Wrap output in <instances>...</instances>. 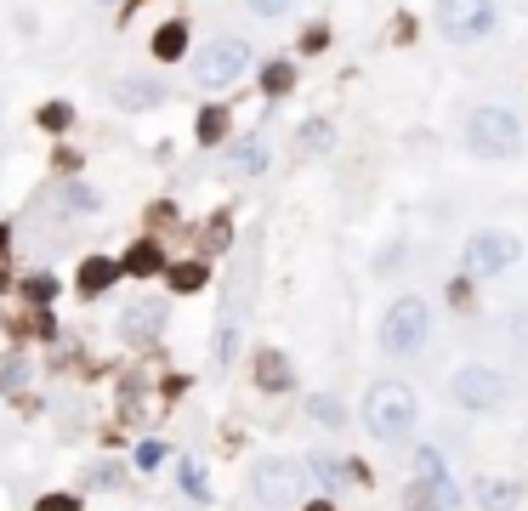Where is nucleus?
<instances>
[{
  "label": "nucleus",
  "instance_id": "1",
  "mask_svg": "<svg viewBox=\"0 0 528 511\" xmlns=\"http://www.w3.org/2000/svg\"><path fill=\"white\" fill-rule=\"evenodd\" d=\"M364 426H370V438L381 443H398L415 426V392L404 381H375L364 392Z\"/></svg>",
  "mask_w": 528,
  "mask_h": 511
},
{
  "label": "nucleus",
  "instance_id": "2",
  "mask_svg": "<svg viewBox=\"0 0 528 511\" xmlns=\"http://www.w3.org/2000/svg\"><path fill=\"white\" fill-rule=\"evenodd\" d=\"M432 335V307L421 296H398L381 318V353L387 358H415Z\"/></svg>",
  "mask_w": 528,
  "mask_h": 511
},
{
  "label": "nucleus",
  "instance_id": "3",
  "mask_svg": "<svg viewBox=\"0 0 528 511\" xmlns=\"http://www.w3.org/2000/svg\"><path fill=\"white\" fill-rule=\"evenodd\" d=\"M466 142H472V154H489V159H511L523 148V125L511 108H472V120H466Z\"/></svg>",
  "mask_w": 528,
  "mask_h": 511
},
{
  "label": "nucleus",
  "instance_id": "4",
  "mask_svg": "<svg viewBox=\"0 0 528 511\" xmlns=\"http://www.w3.org/2000/svg\"><path fill=\"white\" fill-rule=\"evenodd\" d=\"M245 69H250V46L245 40H211L205 52L194 57V86H205V91H222V86H233V80H245Z\"/></svg>",
  "mask_w": 528,
  "mask_h": 511
},
{
  "label": "nucleus",
  "instance_id": "5",
  "mask_svg": "<svg viewBox=\"0 0 528 511\" xmlns=\"http://www.w3.org/2000/svg\"><path fill=\"white\" fill-rule=\"evenodd\" d=\"M301 483H307V472H301L296 460H256V472H250V494L262 500V506H296L301 500Z\"/></svg>",
  "mask_w": 528,
  "mask_h": 511
},
{
  "label": "nucleus",
  "instance_id": "6",
  "mask_svg": "<svg viewBox=\"0 0 528 511\" xmlns=\"http://www.w3.org/2000/svg\"><path fill=\"white\" fill-rule=\"evenodd\" d=\"M449 398H455L460 409L483 415V409H500V398H506V381H500L489 364H460V370L449 375Z\"/></svg>",
  "mask_w": 528,
  "mask_h": 511
},
{
  "label": "nucleus",
  "instance_id": "7",
  "mask_svg": "<svg viewBox=\"0 0 528 511\" xmlns=\"http://www.w3.org/2000/svg\"><path fill=\"white\" fill-rule=\"evenodd\" d=\"M517 262V239L511 233H472L466 239V279H494Z\"/></svg>",
  "mask_w": 528,
  "mask_h": 511
},
{
  "label": "nucleus",
  "instance_id": "8",
  "mask_svg": "<svg viewBox=\"0 0 528 511\" xmlns=\"http://www.w3.org/2000/svg\"><path fill=\"white\" fill-rule=\"evenodd\" d=\"M438 29L449 40H477L494 29V0H438Z\"/></svg>",
  "mask_w": 528,
  "mask_h": 511
},
{
  "label": "nucleus",
  "instance_id": "9",
  "mask_svg": "<svg viewBox=\"0 0 528 511\" xmlns=\"http://www.w3.org/2000/svg\"><path fill=\"white\" fill-rule=\"evenodd\" d=\"M159 330H165V301L159 296H142V301H131V307L120 313V335L131 341V347L159 341Z\"/></svg>",
  "mask_w": 528,
  "mask_h": 511
},
{
  "label": "nucleus",
  "instance_id": "10",
  "mask_svg": "<svg viewBox=\"0 0 528 511\" xmlns=\"http://www.w3.org/2000/svg\"><path fill=\"white\" fill-rule=\"evenodd\" d=\"M114 103L131 108V114L159 108L165 103V80H154V74H125V80H114Z\"/></svg>",
  "mask_w": 528,
  "mask_h": 511
},
{
  "label": "nucleus",
  "instance_id": "11",
  "mask_svg": "<svg viewBox=\"0 0 528 511\" xmlns=\"http://www.w3.org/2000/svg\"><path fill=\"white\" fill-rule=\"evenodd\" d=\"M409 511H455L460 506V489L449 477H432V483H409Z\"/></svg>",
  "mask_w": 528,
  "mask_h": 511
},
{
  "label": "nucleus",
  "instance_id": "12",
  "mask_svg": "<svg viewBox=\"0 0 528 511\" xmlns=\"http://www.w3.org/2000/svg\"><path fill=\"white\" fill-rule=\"evenodd\" d=\"M256 387H262V392H290V387H296L290 358H284V353H262V358H256Z\"/></svg>",
  "mask_w": 528,
  "mask_h": 511
},
{
  "label": "nucleus",
  "instance_id": "13",
  "mask_svg": "<svg viewBox=\"0 0 528 511\" xmlns=\"http://www.w3.org/2000/svg\"><path fill=\"white\" fill-rule=\"evenodd\" d=\"M114 279H120V262H108V256H91V262H80V296H103Z\"/></svg>",
  "mask_w": 528,
  "mask_h": 511
},
{
  "label": "nucleus",
  "instance_id": "14",
  "mask_svg": "<svg viewBox=\"0 0 528 511\" xmlns=\"http://www.w3.org/2000/svg\"><path fill=\"white\" fill-rule=\"evenodd\" d=\"M477 506L483 511H511L517 506V483H506V477H483V483H477Z\"/></svg>",
  "mask_w": 528,
  "mask_h": 511
},
{
  "label": "nucleus",
  "instance_id": "15",
  "mask_svg": "<svg viewBox=\"0 0 528 511\" xmlns=\"http://www.w3.org/2000/svg\"><path fill=\"white\" fill-rule=\"evenodd\" d=\"M165 267V256H159V245H131L125 250L120 273H131V279H148V273H159Z\"/></svg>",
  "mask_w": 528,
  "mask_h": 511
},
{
  "label": "nucleus",
  "instance_id": "16",
  "mask_svg": "<svg viewBox=\"0 0 528 511\" xmlns=\"http://www.w3.org/2000/svg\"><path fill=\"white\" fill-rule=\"evenodd\" d=\"M188 52V23L176 18V23H165L154 35V57H165V63H176V57Z\"/></svg>",
  "mask_w": 528,
  "mask_h": 511
},
{
  "label": "nucleus",
  "instance_id": "17",
  "mask_svg": "<svg viewBox=\"0 0 528 511\" xmlns=\"http://www.w3.org/2000/svg\"><path fill=\"white\" fill-rule=\"evenodd\" d=\"M307 472H318L330 489H341V483L358 477V466H347V460H335V455H313V460H307Z\"/></svg>",
  "mask_w": 528,
  "mask_h": 511
},
{
  "label": "nucleus",
  "instance_id": "18",
  "mask_svg": "<svg viewBox=\"0 0 528 511\" xmlns=\"http://www.w3.org/2000/svg\"><path fill=\"white\" fill-rule=\"evenodd\" d=\"M205 262H176L171 267V290H182V296H194V290H205Z\"/></svg>",
  "mask_w": 528,
  "mask_h": 511
},
{
  "label": "nucleus",
  "instance_id": "19",
  "mask_svg": "<svg viewBox=\"0 0 528 511\" xmlns=\"http://www.w3.org/2000/svg\"><path fill=\"white\" fill-rule=\"evenodd\" d=\"M307 415H313L318 426H341V421H347V409H341V398H335V392H313Z\"/></svg>",
  "mask_w": 528,
  "mask_h": 511
},
{
  "label": "nucleus",
  "instance_id": "20",
  "mask_svg": "<svg viewBox=\"0 0 528 511\" xmlns=\"http://www.w3.org/2000/svg\"><path fill=\"white\" fill-rule=\"evenodd\" d=\"M228 165H233V171H239V177H256V171H262V165H267V159H262V142H256V137H250V142H239Z\"/></svg>",
  "mask_w": 528,
  "mask_h": 511
},
{
  "label": "nucleus",
  "instance_id": "21",
  "mask_svg": "<svg viewBox=\"0 0 528 511\" xmlns=\"http://www.w3.org/2000/svg\"><path fill=\"white\" fill-rule=\"evenodd\" d=\"M301 154H324V148H330V142H335V131H330V125H324V120H307V125H301Z\"/></svg>",
  "mask_w": 528,
  "mask_h": 511
},
{
  "label": "nucleus",
  "instance_id": "22",
  "mask_svg": "<svg viewBox=\"0 0 528 511\" xmlns=\"http://www.w3.org/2000/svg\"><path fill=\"white\" fill-rule=\"evenodd\" d=\"M97 205H103V194H97V188H80V182H74V188H63V211H69V216H86V211H97Z\"/></svg>",
  "mask_w": 528,
  "mask_h": 511
},
{
  "label": "nucleus",
  "instance_id": "23",
  "mask_svg": "<svg viewBox=\"0 0 528 511\" xmlns=\"http://www.w3.org/2000/svg\"><path fill=\"white\" fill-rule=\"evenodd\" d=\"M290 86H296V69H290V63H267L262 69V91L267 97H284Z\"/></svg>",
  "mask_w": 528,
  "mask_h": 511
},
{
  "label": "nucleus",
  "instance_id": "24",
  "mask_svg": "<svg viewBox=\"0 0 528 511\" xmlns=\"http://www.w3.org/2000/svg\"><path fill=\"white\" fill-rule=\"evenodd\" d=\"M222 131H228V108H205V114H199V142H205V148H216V142H222Z\"/></svg>",
  "mask_w": 528,
  "mask_h": 511
},
{
  "label": "nucleus",
  "instance_id": "25",
  "mask_svg": "<svg viewBox=\"0 0 528 511\" xmlns=\"http://www.w3.org/2000/svg\"><path fill=\"white\" fill-rule=\"evenodd\" d=\"M432 477H449V472H443V455L426 443V449H415V483H432Z\"/></svg>",
  "mask_w": 528,
  "mask_h": 511
},
{
  "label": "nucleus",
  "instance_id": "26",
  "mask_svg": "<svg viewBox=\"0 0 528 511\" xmlns=\"http://www.w3.org/2000/svg\"><path fill=\"white\" fill-rule=\"evenodd\" d=\"M211 353H216V364H228V358L239 353V330H233V324H222V330H216V347H211Z\"/></svg>",
  "mask_w": 528,
  "mask_h": 511
},
{
  "label": "nucleus",
  "instance_id": "27",
  "mask_svg": "<svg viewBox=\"0 0 528 511\" xmlns=\"http://www.w3.org/2000/svg\"><path fill=\"white\" fill-rule=\"evenodd\" d=\"M23 296H29V301H52L57 296V279H52V273H35V279L23 284Z\"/></svg>",
  "mask_w": 528,
  "mask_h": 511
},
{
  "label": "nucleus",
  "instance_id": "28",
  "mask_svg": "<svg viewBox=\"0 0 528 511\" xmlns=\"http://www.w3.org/2000/svg\"><path fill=\"white\" fill-rule=\"evenodd\" d=\"M23 381H29V364L23 358H6L0 364V387H23Z\"/></svg>",
  "mask_w": 528,
  "mask_h": 511
},
{
  "label": "nucleus",
  "instance_id": "29",
  "mask_svg": "<svg viewBox=\"0 0 528 511\" xmlns=\"http://www.w3.org/2000/svg\"><path fill=\"white\" fill-rule=\"evenodd\" d=\"M40 125H52V131H63V125H74V108H69V103L40 108Z\"/></svg>",
  "mask_w": 528,
  "mask_h": 511
},
{
  "label": "nucleus",
  "instance_id": "30",
  "mask_svg": "<svg viewBox=\"0 0 528 511\" xmlns=\"http://www.w3.org/2000/svg\"><path fill=\"white\" fill-rule=\"evenodd\" d=\"M35 511H80V500H74V494H40Z\"/></svg>",
  "mask_w": 528,
  "mask_h": 511
},
{
  "label": "nucleus",
  "instance_id": "31",
  "mask_svg": "<svg viewBox=\"0 0 528 511\" xmlns=\"http://www.w3.org/2000/svg\"><path fill=\"white\" fill-rule=\"evenodd\" d=\"M182 489L205 500V477H199V466H194V460H182Z\"/></svg>",
  "mask_w": 528,
  "mask_h": 511
},
{
  "label": "nucleus",
  "instance_id": "32",
  "mask_svg": "<svg viewBox=\"0 0 528 511\" xmlns=\"http://www.w3.org/2000/svg\"><path fill=\"white\" fill-rule=\"evenodd\" d=\"M506 324H511V341H517V347L528 353V313H511Z\"/></svg>",
  "mask_w": 528,
  "mask_h": 511
},
{
  "label": "nucleus",
  "instance_id": "33",
  "mask_svg": "<svg viewBox=\"0 0 528 511\" xmlns=\"http://www.w3.org/2000/svg\"><path fill=\"white\" fill-rule=\"evenodd\" d=\"M159 460H165V449H159V443H142V449H137V466H159Z\"/></svg>",
  "mask_w": 528,
  "mask_h": 511
},
{
  "label": "nucleus",
  "instance_id": "34",
  "mask_svg": "<svg viewBox=\"0 0 528 511\" xmlns=\"http://www.w3.org/2000/svg\"><path fill=\"white\" fill-rule=\"evenodd\" d=\"M250 6H256L262 18H279V12H284V6H290V0H250Z\"/></svg>",
  "mask_w": 528,
  "mask_h": 511
},
{
  "label": "nucleus",
  "instance_id": "35",
  "mask_svg": "<svg viewBox=\"0 0 528 511\" xmlns=\"http://www.w3.org/2000/svg\"><path fill=\"white\" fill-rule=\"evenodd\" d=\"M307 511H335V506H330V500H313V506H307Z\"/></svg>",
  "mask_w": 528,
  "mask_h": 511
},
{
  "label": "nucleus",
  "instance_id": "36",
  "mask_svg": "<svg viewBox=\"0 0 528 511\" xmlns=\"http://www.w3.org/2000/svg\"><path fill=\"white\" fill-rule=\"evenodd\" d=\"M97 6H108V0H97Z\"/></svg>",
  "mask_w": 528,
  "mask_h": 511
}]
</instances>
